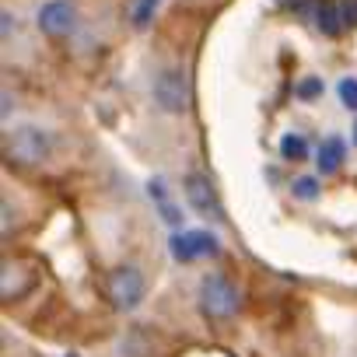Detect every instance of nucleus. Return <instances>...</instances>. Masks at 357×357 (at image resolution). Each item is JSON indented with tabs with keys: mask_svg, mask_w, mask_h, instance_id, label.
I'll return each instance as SVG.
<instances>
[{
	"mask_svg": "<svg viewBox=\"0 0 357 357\" xmlns=\"http://www.w3.org/2000/svg\"><path fill=\"white\" fill-rule=\"evenodd\" d=\"M186 197H190V207L200 214V218H207V221H218L225 211H221V197H218V190H214V183L204 175V172H190L186 175Z\"/></svg>",
	"mask_w": 357,
	"mask_h": 357,
	"instance_id": "423d86ee",
	"label": "nucleus"
},
{
	"mask_svg": "<svg viewBox=\"0 0 357 357\" xmlns=\"http://www.w3.org/2000/svg\"><path fill=\"white\" fill-rule=\"evenodd\" d=\"M32 284H36V266L32 263H25V259H8L4 263V273H0V291H4V301L8 305L18 294H25Z\"/></svg>",
	"mask_w": 357,
	"mask_h": 357,
	"instance_id": "6e6552de",
	"label": "nucleus"
},
{
	"mask_svg": "<svg viewBox=\"0 0 357 357\" xmlns=\"http://www.w3.org/2000/svg\"><path fill=\"white\" fill-rule=\"evenodd\" d=\"M343 168V140L340 137H329V140H322V147H319V172L322 175H333V172H340Z\"/></svg>",
	"mask_w": 357,
	"mask_h": 357,
	"instance_id": "1a4fd4ad",
	"label": "nucleus"
},
{
	"mask_svg": "<svg viewBox=\"0 0 357 357\" xmlns=\"http://www.w3.org/2000/svg\"><path fill=\"white\" fill-rule=\"evenodd\" d=\"M4 154L11 165H39L53 154V137L43 126H18L4 137Z\"/></svg>",
	"mask_w": 357,
	"mask_h": 357,
	"instance_id": "f03ea898",
	"label": "nucleus"
},
{
	"mask_svg": "<svg viewBox=\"0 0 357 357\" xmlns=\"http://www.w3.org/2000/svg\"><path fill=\"white\" fill-rule=\"evenodd\" d=\"M158 211H161V218H165V221H168V225H178V218H183V214H178V211H175V207H172V204H161V207H158Z\"/></svg>",
	"mask_w": 357,
	"mask_h": 357,
	"instance_id": "f3484780",
	"label": "nucleus"
},
{
	"mask_svg": "<svg viewBox=\"0 0 357 357\" xmlns=\"http://www.w3.org/2000/svg\"><path fill=\"white\" fill-rule=\"evenodd\" d=\"M74 25H77V8L70 4V0H50V4H43V11H39L43 36L63 39V36L74 32Z\"/></svg>",
	"mask_w": 357,
	"mask_h": 357,
	"instance_id": "0eeeda50",
	"label": "nucleus"
},
{
	"mask_svg": "<svg viewBox=\"0 0 357 357\" xmlns=\"http://www.w3.org/2000/svg\"><path fill=\"white\" fill-rule=\"evenodd\" d=\"M238 305H242V298H238V287H235V280L228 273L218 270V273L204 277V284H200V308H204L207 319L225 322V319L238 315Z\"/></svg>",
	"mask_w": 357,
	"mask_h": 357,
	"instance_id": "f257e3e1",
	"label": "nucleus"
},
{
	"mask_svg": "<svg viewBox=\"0 0 357 357\" xmlns=\"http://www.w3.org/2000/svg\"><path fill=\"white\" fill-rule=\"evenodd\" d=\"M319 95H322V81H319V77H305V81L298 84V98H301V102H315Z\"/></svg>",
	"mask_w": 357,
	"mask_h": 357,
	"instance_id": "2eb2a0df",
	"label": "nucleus"
},
{
	"mask_svg": "<svg viewBox=\"0 0 357 357\" xmlns=\"http://www.w3.org/2000/svg\"><path fill=\"white\" fill-rule=\"evenodd\" d=\"M158 8H161V0H137V4H133V11H130V22H133V29H147V25L154 22Z\"/></svg>",
	"mask_w": 357,
	"mask_h": 357,
	"instance_id": "9b49d317",
	"label": "nucleus"
},
{
	"mask_svg": "<svg viewBox=\"0 0 357 357\" xmlns=\"http://www.w3.org/2000/svg\"><path fill=\"white\" fill-rule=\"evenodd\" d=\"M336 95H340V102H343L347 109L357 112V77H343L340 88H336Z\"/></svg>",
	"mask_w": 357,
	"mask_h": 357,
	"instance_id": "4468645a",
	"label": "nucleus"
},
{
	"mask_svg": "<svg viewBox=\"0 0 357 357\" xmlns=\"http://www.w3.org/2000/svg\"><path fill=\"white\" fill-rule=\"evenodd\" d=\"M291 193H294L298 200H315V197H319V183H315L312 175H301V178H294Z\"/></svg>",
	"mask_w": 357,
	"mask_h": 357,
	"instance_id": "ddd939ff",
	"label": "nucleus"
},
{
	"mask_svg": "<svg viewBox=\"0 0 357 357\" xmlns=\"http://www.w3.org/2000/svg\"><path fill=\"white\" fill-rule=\"evenodd\" d=\"M168 249L178 263H193L200 256H218L221 252V245L211 231H175L168 238Z\"/></svg>",
	"mask_w": 357,
	"mask_h": 357,
	"instance_id": "39448f33",
	"label": "nucleus"
},
{
	"mask_svg": "<svg viewBox=\"0 0 357 357\" xmlns=\"http://www.w3.org/2000/svg\"><path fill=\"white\" fill-rule=\"evenodd\" d=\"M70 357H74V354H70Z\"/></svg>",
	"mask_w": 357,
	"mask_h": 357,
	"instance_id": "6ab92c4d",
	"label": "nucleus"
},
{
	"mask_svg": "<svg viewBox=\"0 0 357 357\" xmlns=\"http://www.w3.org/2000/svg\"><path fill=\"white\" fill-rule=\"evenodd\" d=\"M154 102L168 116H183L190 109V81L178 67H161L154 77Z\"/></svg>",
	"mask_w": 357,
	"mask_h": 357,
	"instance_id": "20e7f679",
	"label": "nucleus"
},
{
	"mask_svg": "<svg viewBox=\"0 0 357 357\" xmlns=\"http://www.w3.org/2000/svg\"><path fill=\"white\" fill-rule=\"evenodd\" d=\"M340 15H343V25H347V29H357V0H343Z\"/></svg>",
	"mask_w": 357,
	"mask_h": 357,
	"instance_id": "dca6fc26",
	"label": "nucleus"
},
{
	"mask_svg": "<svg viewBox=\"0 0 357 357\" xmlns=\"http://www.w3.org/2000/svg\"><path fill=\"white\" fill-rule=\"evenodd\" d=\"M354 144H357V123H354Z\"/></svg>",
	"mask_w": 357,
	"mask_h": 357,
	"instance_id": "a211bd4d",
	"label": "nucleus"
},
{
	"mask_svg": "<svg viewBox=\"0 0 357 357\" xmlns=\"http://www.w3.org/2000/svg\"><path fill=\"white\" fill-rule=\"evenodd\" d=\"M315 22H319L322 36H336V32L343 29V15H340V4H333V0H319Z\"/></svg>",
	"mask_w": 357,
	"mask_h": 357,
	"instance_id": "9d476101",
	"label": "nucleus"
},
{
	"mask_svg": "<svg viewBox=\"0 0 357 357\" xmlns=\"http://www.w3.org/2000/svg\"><path fill=\"white\" fill-rule=\"evenodd\" d=\"M280 154H284L287 161H301V158L308 154V140H305L301 133H284V137H280Z\"/></svg>",
	"mask_w": 357,
	"mask_h": 357,
	"instance_id": "f8f14e48",
	"label": "nucleus"
},
{
	"mask_svg": "<svg viewBox=\"0 0 357 357\" xmlns=\"http://www.w3.org/2000/svg\"><path fill=\"white\" fill-rule=\"evenodd\" d=\"M105 294H109L112 308L133 312V308L144 301V294H147V280H144V273H140L133 263H119V266L109 270V277H105Z\"/></svg>",
	"mask_w": 357,
	"mask_h": 357,
	"instance_id": "7ed1b4c3",
	"label": "nucleus"
}]
</instances>
